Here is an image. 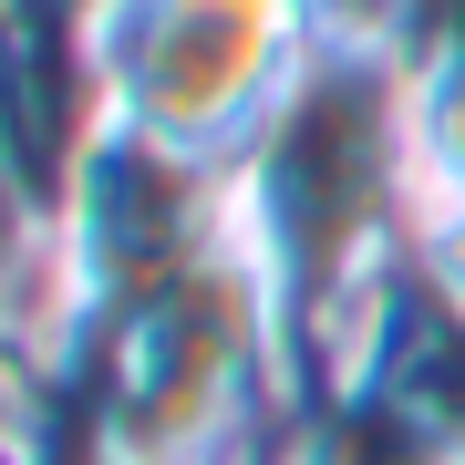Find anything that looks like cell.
Returning a JSON list of instances; mask_svg holds the SVG:
<instances>
[{
    "mask_svg": "<svg viewBox=\"0 0 465 465\" xmlns=\"http://www.w3.org/2000/svg\"><path fill=\"white\" fill-rule=\"evenodd\" d=\"M104 134L238 176L321 63V0H84Z\"/></svg>",
    "mask_w": 465,
    "mask_h": 465,
    "instance_id": "cell-1",
    "label": "cell"
},
{
    "mask_svg": "<svg viewBox=\"0 0 465 465\" xmlns=\"http://www.w3.org/2000/svg\"><path fill=\"white\" fill-rule=\"evenodd\" d=\"M403 134H414V207L465 197V32H434L403 63Z\"/></svg>",
    "mask_w": 465,
    "mask_h": 465,
    "instance_id": "cell-2",
    "label": "cell"
},
{
    "mask_svg": "<svg viewBox=\"0 0 465 465\" xmlns=\"http://www.w3.org/2000/svg\"><path fill=\"white\" fill-rule=\"evenodd\" d=\"M403 280H414L434 311H455V321H465V197L414 207V238H403Z\"/></svg>",
    "mask_w": 465,
    "mask_h": 465,
    "instance_id": "cell-3",
    "label": "cell"
}]
</instances>
